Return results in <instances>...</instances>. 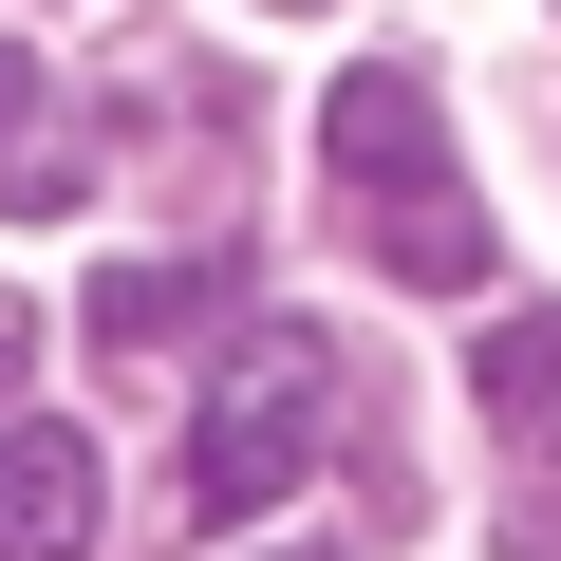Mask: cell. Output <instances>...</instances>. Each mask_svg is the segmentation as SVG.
Instances as JSON below:
<instances>
[{"instance_id":"7","label":"cell","mask_w":561,"mask_h":561,"mask_svg":"<svg viewBox=\"0 0 561 561\" xmlns=\"http://www.w3.org/2000/svg\"><path fill=\"white\" fill-rule=\"evenodd\" d=\"M0 375H20V319H0Z\"/></svg>"},{"instance_id":"6","label":"cell","mask_w":561,"mask_h":561,"mask_svg":"<svg viewBox=\"0 0 561 561\" xmlns=\"http://www.w3.org/2000/svg\"><path fill=\"white\" fill-rule=\"evenodd\" d=\"M206 300H225V262H113V280H94V337L150 356V337H187Z\"/></svg>"},{"instance_id":"8","label":"cell","mask_w":561,"mask_h":561,"mask_svg":"<svg viewBox=\"0 0 561 561\" xmlns=\"http://www.w3.org/2000/svg\"><path fill=\"white\" fill-rule=\"evenodd\" d=\"M300 561H319V542H300Z\"/></svg>"},{"instance_id":"1","label":"cell","mask_w":561,"mask_h":561,"mask_svg":"<svg viewBox=\"0 0 561 561\" xmlns=\"http://www.w3.org/2000/svg\"><path fill=\"white\" fill-rule=\"evenodd\" d=\"M319 169H337V225L412 280V300H468L486 280V187H468V150H449V113H431L412 57H356L319 94Z\"/></svg>"},{"instance_id":"3","label":"cell","mask_w":561,"mask_h":561,"mask_svg":"<svg viewBox=\"0 0 561 561\" xmlns=\"http://www.w3.org/2000/svg\"><path fill=\"white\" fill-rule=\"evenodd\" d=\"M94 542V431H0V561H76Z\"/></svg>"},{"instance_id":"4","label":"cell","mask_w":561,"mask_h":561,"mask_svg":"<svg viewBox=\"0 0 561 561\" xmlns=\"http://www.w3.org/2000/svg\"><path fill=\"white\" fill-rule=\"evenodd\" d=\"M468 393H486V431H505V449H542V468H561V300H505V319H486V356H468Z\"/></svg>"},{"instance_id":"5","label":"cell","mask_w":561,"mask_h":561,"mask_svg":"<svg viewBox=\"0 0 561 561\" xmlns=\"http://www.w3.org/2000/svg\"><path fill=\"white\" fill-rule=\"evenodd\" d=\"M0 206H76V131H57L38 57H0Z\"/></svg>"},{"instance_id":"2","label":"cell","mask_w":561,"mask_h":561,"mask_svg":"<svg viewBox=\"0 0 561 561\" xmlns=\"http://www.w3.org/2000/svg\"><path fill=\"white\" fill-rule=\"evenodd\" d=\"M337 449V356L300 319H262L243 356H206V412H187V505L243 524V505H300V468Z\"/></svg>"}]
</instances>
